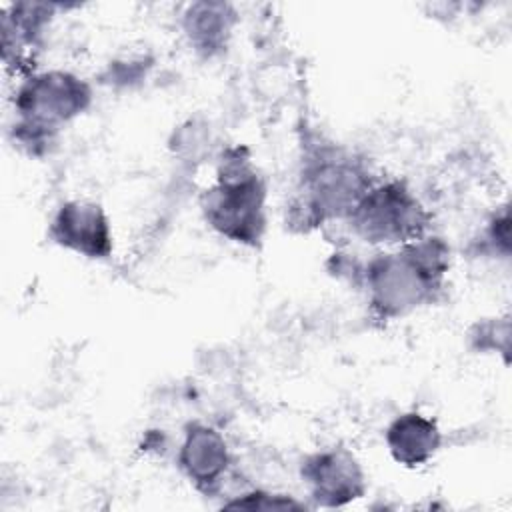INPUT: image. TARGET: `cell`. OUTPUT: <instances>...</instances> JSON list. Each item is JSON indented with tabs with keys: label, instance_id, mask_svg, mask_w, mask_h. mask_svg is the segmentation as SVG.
<instances>
[{
	"label": "cell",
	"instance_id": "obj_2",
	"mask_svg": "<svg viewBox=\"0 0 512 512\" xmlns=\"http://www.w3.org/2000/svg\"><path fill=\"white\" fill-rule=\"evenodd\" d=\"M210 228L232 242L254 246L266 230V184L240 148L228 150L216 182L200 198Z\"/></svg>",
	"mask_w": 512,
	"mask_h": 512
},
{
	"label": "cell",
	"instance_id": "obj_7",
	"mask_svg": "<svg viewBox=\"0 0 512 512\" xmlns=\"http://www.w3.org/2000/svg\"><path fill=\"white\" fill-rule=\"evenodd\" d=\"M228 462V446L218 430L206 424H190L186 428L178 450V464L196 488L204 492L218 488Z\"/></svg>",
	"mask_w": 512,
	"mask_h": 512
},
{
	"label": "cell",
	"instance_id": "obj_8",
	"mask_svg": "<svg viewBox=\"0 0 512 512\" xmlns=\"http://www.w3.org/2000/svg\"><path fill=\"white\" fill-rule=\"evenodd\" d=\"M440 442L438 424L420 412L400 414L386 428V446L402 466L414 468L426 464L438 452Z\"/></svg>",
	"mask_w": 512,
	"mask_h": 512
},
{
	"label": "cell",
	"instance_id": "obj_1",
	"mask_svg": "<svg viewBox=\"0 0 512 512\" xmlns=\"http://www.w3.org/2000/svg\"><path fill=\"white\" fill-rule=\"evenodd\" d=\"M450 266V248L442 238L420 236L392 252L376 254L362 270L372 308L396 318L430 302Z\"/></svg>",
	"mask_w": 512,
	"mask_h": 512
},
{
	"label": "cell",
	"instance_id": "obj_3",
	"mask_svg": "<svg viewBox=\"0 0 512 512\" xmlns=\"http://www.w3.org/2000/svg\"><path fill=\"white\" fill-rule=\"evenodd\" d=\"M90 100V86L72 72L48 70L28 76L14 92V140L38 152L52 142L62 124L80 116Z\"/></svg>",
	"mask_w": 512,
	"mask_h": 512
},
{
	"label": "cell",
	"instance_id": "obj_6",
	"mask_svg": "<svg viewBox=\"0 0 512 512\" xmlns=\"http://www.w3.org/2000/svg\"><path fill=\"white\" fill-rule=\"evenodd\" d=\"M302 480L310 496L322 506H342L366 490L364 472L346 448H328L302 462Z\"/></svg>",
	"mask_w": 512,
	"mask_h": 512
},
{
	"label": "cell",
	"instance_id": "obj_10",
	"mask_svg": "<svg viewBox=\"0 0 512 512\" xmlns=\"http://www.w3.org/2000/svg\"><path fill=\"white\" fill-rule=\"evenodd\" d=\"M226 508H300L298 502L278 496V494H266V492H250L242 494V498L224 504Z\"/></svg>",
	"mask_w": 512,
	"mask_h": 512
},
{
	"label": "cell",
	"instance_id": "obj_4",
	"mask_svg": "<svg viewBox=\"0 0 512 512\" xmlns=\"http://www.w3.org/2000/svg\"><path fill=\"white\" fill-rule=\"evenodd\" d=\"M346 218L356 236L382 246L408 244L424 236L428 228L424 206L398 180L370 186Z\"/></svg>",
	"mask_w": 512,
	"mask_h": 512
},
{
	"label": "cell",
	"instance_id": "obj_9",
	"mask_svg": "<svg viewBox=\"0 0 512 512\" xmlns=\"http://www.w3.org/2000/svg\"><path fill=\"white\" fill-rule=\"evenodd\" d=\"M234 22L236 12L230 4L196 2L184 12V34L194 50L204 56H212L226 46Z\"/></svg>",
	"mask_w": 512,
	"mask_h": 512
},
{
	"label": "cell",
	"instance_id": "obj_5",
	"mask_svg": "<svg viewBox=\"0 0 512 512\" xmlns=\"http://www.w3.org/2000/svg\"><path fill=\"white\" fill-rule=\"evenodd\" d=\"M48 236L54 244L84 258H108L112 252V230L100 204L68 200L54 214Z\"/></svg>",
	"mask_w": 512,
	"mask_h": 512
}]
</instances>
